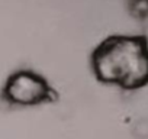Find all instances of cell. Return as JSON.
Listing matches in <instances>:
<instances>
[{"instance_id": "1", "label": "cell", "mask_w": 148, "mask_h": 139, "mask_svg": "<svg viewBox=\"0 0 148 139\" xmlns=\"http://www.w3.org/2000/svg\"><path fill=\"white\" fill-rule=\"evenodd\" d=\"M92 65L100 81L136 89L148 81V48L135 36L110 38L95 51Z\"/></svg>"}, {"instance_id": "2", "label": "cell", "mask_w": 148, "mask_h": 139, "mask_svg": "<svg viewBox=\"0 0 148 139\" xmlns=\"http://www.w3.org/2000/svg\"><path fill=\"white\" fill-rule=\"evenodd\" d=\"M51 94L47 81L28 70L15 73L5 86V97L18 106H34L45 102Z\"/></svg>"}, {"instance_id": "3", "label": "cell", "mask_w": 148, "mask_h": 139, "mask_svg": "<svg viewBox=\"0 0 148 139\" xmlns=\"http://www.w3.org/2000/svg\"><path fill=\"white\" fill-rule=\"evenodd\" d=\"M131 12L138 18L148 16V0H132L131 2Z\"/></svg>"}, {"instance_id": "4", "label": "cell", "mask_w": 148, "mask_h": 139, "mask_svg": "<svg viewBox=\"0 0 148 139\" xmlns=\"http://www.w3.org/2000/svg\"><path fill=\"white\" fill-rule=\"evenodd\" d=\"M134 136L138 139H148V119H141L134 125Z\"/></svg>"}]
</instances>
